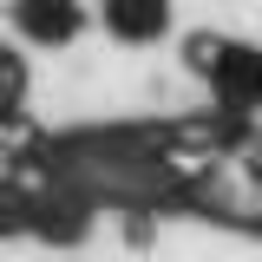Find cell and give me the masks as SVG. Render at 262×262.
Masks as SVG:
<instances>
[{
    "instance_id": "6da1fadb",
    "label": "cell",
    "mask_w": 262,
    "mask_h": 262,
    "mask_svg": "<svg viewBox=\"0 0 262 262\" xmlns=\"http://www.w3.org/2000/svg\"><path fill=\"white\" fill-rule=\"evenodd\" d=\"M7 20H13V33L27 46H66V39H79V33L92 27V13L79 0H20Z\"/></svg>"
},
{
    "instance_id": "7a4b0ae2",
    "label": "cell",
    "mask_w": 262,
    "mask_h": 262,
    "mask_svg": "<svg viewBox=\"0 0 262 262\" xmlns=\"http://www.w3.org/2000/svg\"><path fill=\"white\" fill-rule=\"evenodd\" d=\"M98 27L112 33L118 46H158L170 33V7L164 0H105L98 7Z\"/></svg>"
},
{
    "instance_id": "3957f363",
    "label": "cell",
    "mask_w": 262,
    "mask_h": 262,
    "mask_svg": "<svg viewBox=\"0 0 262 262\" xmlns=\"http://www.w3.org/2000/svg\"><path fill=\"white\" fill-rule=\"evenodd\" d=\"M27 118V59L20 46H0V131Z\"/></svg>"
}]
</instances>
